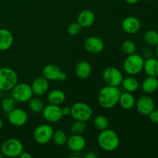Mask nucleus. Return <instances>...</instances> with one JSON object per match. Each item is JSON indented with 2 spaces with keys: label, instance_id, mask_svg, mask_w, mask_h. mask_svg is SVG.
<instances>
[{
  "label": "nucleus",
  "instance_id": "1",
  "mask_svg": "<svg viewBox=\"0 0 158 158\" xmlns=\"http://www.w3.org/2000/svg\"><path fill=\"white\" fill-rule=\"evenodd\" d=\"M121 91L117 86H108L102 88L98 94V102L102 107L110 109L118 103Z\"/></svg>",
  "mask_w": 158,
  "mask_h": 158
},
{
  "label": "nucleus",
  "instance_id": "2",
  "mask_svg": "<svg viewBox=\"0 0 158 158\" xmlns=\"http://www.w3.org/2000/svg\"><path fill=\"white\" fill-rule=\"evenodd\" d=\"M97 142L103 151H114L118 148L120 139L115 131L107 128L101 131L97 137Z\"/></svg>",
  "mask_w": 158,
  "mask_h": 158
},
{
  "label": "nucleus",
  "instance_id": "3",
  "mask_svg": "<svg viewBox=\"0 0 158 158\" xmlns=\"http://www.w3.org/2000/svg\"><path fill=\"white\" fill-rule=\"evenodd\" d=\"M144 60L140 55L135 53L127 55L123 62V70L131 76L139 74L143 67Z\"/></svg>",
  "mask_w": 158,
  "mask_h": 158
},
{
  "label": "nucleus",
  "instance_id": "4",
  "mask_svg": "<svg viewBox=\"0 0 158 158\" xmlns=\"http://www.w3.org/2000/svg\"><path fill=\"white\" fill-rule=\"evenodd\" d=\"M18 83V76L12 69L9 67L0 68V90H11Z\"/></svg>",
  "mask_w": 158,
  "mask_h": 158
},
{
  "label": "nucleus",
  "instance_id": "5",
  "mask_svg": "<svg viewBox=\"0 0 158 158\" xmlns=\"http://www.w3.org/2000/svg\"><path fill=\"white\" fill-rule=\"evenodd\" d=\"M23 151V145L17 138H9L1 146V153L8 157H16Z\"/></svg>",
  "mask_w": 158,
  "mask_h": 158
},
{
  "label": "nucleus",
  "instance_id": "6",
  "mask_svg": "<svg viewBox=\"0 0 158 158\" xmlns=\"http://www.w3.org/2000/svg\"><path fill=\"white\" fill-rule=\"evenodd\" d=\"M12 97L18 103L28 102L33 95L32 87L29 84L26 83H17L11 89Z\"/></svg>",
  "mask_w": 158,
  "mask_h": 158
},
{
  "label": "nucleus",
  "instance_id": "7",
  "mask_svg": "<svg viewBox=\"0 0 158 158\" xmlns=\"http://www.w3.org/2000/svg\"><path fill=\"white\" fill-rule=\"evenodd\" d=\"M71 114L73 118L76 120L86 122L90 119L93 114V110L89 105L83 102L75 103L70 107Z\"/></svg>",
  "mask_w": 158,
  "mask_h": 158
},
{
  "label": "nucleus",
  "instance_id": "8",
  "mask_svg": "<svg viewBox=\"0 0 158 158\" xmlns=\"http://www.w3.org/2000/svg\"><path fill=\"white\" fill-rule=\"evenodd\" d=\"M53 129L49 124H41L37 127L33 133L34 140L40 144H46L52 138Z\"/></svg>",
  "mask_w": 158,
  "mask_h": 158
},
{
  "label": "nucleus",
  "instance_id": "9",
  "mask_svg": "<svg viewBox=\"0 0 158 158\" xmlns=\"http://www.w3.org/2000/svg\"><path fill=\"white\" fill-rule=\"evenodd\" d=\"M103 78L105 83L108 86H118L121 84L123 77L122 73L117 68L110 66L103 72Z\"/></svg>",
  "mask_w": 158,
  "mask_h": 158
},
{
  "label": "nucleus",
  "instance_id": "10",
  "mask_svg": "<svg viewBox=\"0 0 158 158\" xmlns=\"http://www.w3.org/2000/svg\"><path fill=\"white\" fill-rule=\"evenodd\" d=\"M8 120L15 127H22L28 121V114L24 110L16 108L8 113Z\"/></svg>",
  "mask_w": 158,
  "mask_h": 158
},
{
  "label": "nucleus",
  "instance_id": "11",
  "mask_svg": "<svg viewBox=\"0 0 158 158\" xmlns=\"http://www.w3.org/2000/svg\"><path fill=\"white\" fill-rule=\"evenodd\" d=\"M42 113L45 120L49 123H56L60 121L63 117L62 108H60L59 105L49 103L47 106H44Z\"/></svg>",
  "mask_w": 158,
  "mask_h": 158
},
{
  "label": "nucleus",
  "instance_id": "12",
  "mask_svg": "<svg viewBox=\"0 0 158 158\" xmlns=\"http://www.w3.org/2000/svg\"><path fill=\"white\" fill-rule=\"evenodd\" d=\"M135 105L139 114L143 116L149 115L155 109L154 100L151 97L146 95L139 97Z\"/></svg>",
  "mask_w": 158,
  "mask_h": 158
},
{
  "label": "nucleus",
  "instance_id": "13",
  "mask_svg": "<svg viewBox=\"0 0 158 158\" xmlns=\"http://www.w3.org/2000/svg\"><path fill=\"white\" fill-rule=\"evenodd\" d=\"M84 48L89 53H100L104 49V43L99 37L90 36L85 40Z\"/></svg>",
  "mask_w": 158,
  "mask_h": 158
},
{
  "label": "nucleus",
  "instance_id": "14",
  "mask_svg": "<svg viewBox=\"0 0 158 158\" xmlns=\"http://www.w3.org/2000/svg\"><path fill=\"white\" fill-rule=\"evenodd\" d=\"M141 27L140 21L135 16H128L122 22V29L128 34H135Z\"/></svg>",
  "mask_w": 158,
  "mask_h": 158
},
{
  "label": "nucleus",
  "instance_id": "15",
  "mask_svg": "<svg viewBox=\"0 0 158 158\" xmlns=\"http://www.w3.org/2000/svg\"><path fill=\"white\" fill-rule=\"evenodd\" d=\"M68 148L74 152H79L83 151L86 146V140L82 135L73 134L68 138L66 142Z\"/></svg>",
  "mask_w": 158,
  "mask_h": 158
},
{
  "label": "nucleus",
  "instance_id": "16",
  "mask_svg": "<svg viewBox=\"0 0 158 158\" xmlns=\"http://www.w3.org/2000/svg\"><path fill=\"white\" fill-rule=\"evenodd\" d=\"M31 87L33 94L42 96L46 94L49 89V80H46L44 77H37L33 80Z\"/></svg>",
  "mask_w": 158,
  "mask_h": 158
},
{
  "label": "nucleus",
  "instance_id": "17",
  "mask_svg": "<svg viewBox=\"0 0 158 158\" xmlns=\"http://www.w3.org/2000/svg\"><path fill=\"white\" fill-rule=\"evenodd\" d=\"M95 22V15L90 9H83L79 13L77 23L82 28H88L92 26Z\"/></svg>",
  "mask_w": 158,
  "mask_h": 158
},
{
  "label": "nucleus",
  "instance_id": "18",
  "mask_svg": "<svg viewBox=\"0 0 158 158\" xmlns=\"http://www.w3.org/2000/svg\"><path fill=\"white\" fill-rule=\"evenodd\" d=\"M13 43V35L6 29H0V51L10 49Z\"/></svg>",
  "mask_w": 158,
  "mask_h": 158
},
{
  "label": "nucleus",
  "instance_id": "19",
  "mask_svg": "<svg viewBox=\"0 0 158 158\" xmlns=\"http://www.w3.org/2000/svg\"><path fill=\"white\" fill-rule=\"evenodd\" d=\"M61 69L54 64H48L43 67V75L49 81H56L59 80Z\"/></svg>",
  "mask_w": 158,
  "mask_h": 158
},
{
  "label": "nucleus",
  "instance_id": "20",
  "mask_svg": "<svg viewBox=\"0 0 158 158\" xmlns=\"http://www.w3.org/2000/svg\"><path fill=\"white\" fill-rule=\"evenodd\" d=\"M143 69L146 74L150 77H158V60L157 58L151 57L146 59L143 63Z\"/></svg>",
  "mask_w": 158,
  "mask_h": 158
},
{
  "label": "nucleus",
  "instance_id": "21",
  "mask_svg": "<svg viewBox=\"0 0 158 158\" xmlns=\"http://www.w3.org/2000/svg\"><path fill=\"white\" fill-rule=\"evenodd\" d=\"M91 72H92V68L88 62L81 61L77 63L76 66V75L80 80H86L89 78Z\"/></svg>",
  "mask_w": 158,
  "mask_h": 158
},
{
  "label": "nucleus",
  "instance_id": "22",
  "mask_svg": "<svg viewBox=\"0 0 158 158\" xmlns=\"http://www.w3.org/2000/svg\"><path fill=\"white\" fill-rule=\"evenodd\" d=\"M118 103L123 109L131 110L135 106L136 100L132 93L125 91L124 93H121L120 94Z\"/></svg>",
  "mask_w": 158,
  "mask_h": 158
},
{
  "label": "nucleus",
  "instance_id": "23",
  "mask_svg": "<svg viewBox=\"0 0 158 158\" xmlns=\"http://www.w3.org/2000/svg\"><path fill=\"white\" fill-rule=\"evenodd\" d=\"M141 89L143 92L148 94L156 92L158 89L157 77H150V76L146 77L141 83Z\"/></svg>",
  "mask_w": 158,
  "mask_h": 158
},
{
  "label": "nucleus",
  "instance_id": "24",
  "mask_svg": "<svg viewBox=\"0 0 158 158\" xmlns=\"http://www.w3.org/2000/svg\"><path fill=\"white\" fill-rule=\"evenodd\" d=\"M47 100L50 104L60 106L66 100V95H65L64 92L60 90V89H52L48 94Z\"/></svg>",
  "mask_w": 158,
  "mask_h": 158
},
{
  "label": "nucleus",
  "instance_id": "25",
  "mask_svg": "<svg viewBox=\"0 0 158 158\" xmlns=\"http://www.w3.org/2000/svg\"><path fill=\"white\" fill-rule=\"evenodd\" d=\"M121 85L125 91L130 93L135 92L139 88L138 80L132 77H128L127 78H123V80H122Z\"/></svg>",
  "mask_w": 158,
  "mask_h": 158
},
{
  "label": "nucleus",
  "instance_id": "26",
  "mask_svg": "<svg viewBox=\"0 0 158 158\" xmlns=\"http://www.w3.org/2000/svg\"><path fill=\"white\" fill-rule=\"evenodd\" d=\"M143 39L147 44L149 46H156L158 44V32L153 29L147 31L144 34Z\"/></svg>",
  "mask_w": 158,
  "mask_h": 158
},
{
  "label": "nucleus",
  "instance_id": "27",
  "mask_svg": "<svg viewBox=\"0 0 158 158\" xmlns=\"http://www.w3.org/2000/svg\"><path fill=\"white\" fill-rule=\"evenodd\" d=\"M94 125L97 130L103 131L109 127V120L105 116L98 115L94 118Z\"/></svg>",
  "mask_w": 158,
  "mask_h": 158
},
{
  "label": "nucleus",
  "instance_id": "28",
  "mask_svg": "<svg viewBox=\"0 0 158 158\" xmlns=\"http://www.w3.org/2000/svg\"><path fill=\"white\" fill-rule=\"evenodd\" d=\"M52 140L58 146H64L65 144H66L68 137L66 133L63 132V131H56L53 132Z\"/></svg>",
  "mask_w": 158,
  "mask_h": 158
},
{
  "label": "nucleus",
  "instance_id": "29",
  "mask_svg": "<svg viewBox=\"0 0 158 158\" xmlns=\"http://www.w3.org/2000/svg\"><path fill=\"white\" fill-rule=\"evenodd\" d=\"M28 102H29V107L30 110L35 114L41 113L44 108L43 101L38 98H32V97Z\"/></svg>",
  "mask_w": 158,
  "mask_h": 158
},
{
  "label": "nucleus",
  "instance_id": "30",
  "mask_svg": "<svg viewBox=\"0 0 158 158\" xmlns=\"http://www.w3.org/2000/svg\"><path fill=\"white\" fill-rule=\"evenodd\" d=\"M16 103L17 102L15 101L12 97H6V98L3 99V100H2V110L4 111V112H6L8 114V113L10 112L11 110L15 109V106H16Z\"/></svg>",
  "mask_w": 158,
  "mask_h": 158
},
{
  "label": "nucleus",
  "instance_id": "31",
  "mask_svg": "<svg viewBox=\"0 0 158 158\" xmlns=\"http://www.w3.org/2000/svg\"><path fill=\"white\" fill-rule=\"evenodd\" d=\"M86 123L83 121L76 120L70 127V131L73 134H79L82 135L86 131Z\"/></svg>",
  "mask_w": 158,
  "mask_h": 158
},
{
  "label": "nucleus",
  "instance_id": "32",
  "mask_svg": "<svg viewBox=\"0 0 158 158\" xmlns=\"http://www.w3.org/2000/svg\"><path fill=\"white\" fill-rule=\"evenodd\" d=\"M121 49L123 52L127 55H131V54L135 53L137 51V46L135 43L131 40H125L121 45Z\"/></svg>",
  "mask_w": 158,
  "mask_h": 158
},
{
  "label": "nucleus",
  "instance_id": "33",
  "mask_svg": "<svg viewBox=\"0 0 158 158\" xmlns=\"http://www.w3.org/2000/svg\"><path fill=\"white\" fill-rule=\"evenodd\" d=\"M82 30V26L79 24L77 22H74V23H70L68 26L67 32L72 36H76V35H79Z\"/></svg>",
  "mask_w": 158,
  "mask_h": 158
},
{
  "label": "nucleus",
  "instance_id": "34",
  "mask_svg": "<svg viewBox=\"0 0 158 158\" xmlns=\"http://www.w3.org/2000/svg\"><path fill=\"white\" fill-rule=\"evenodd\" d=\"M153 55H154V52H153L152 49L151 48H145L143 51H142V56L143 59H148L151 58V57H153Z\"/></svg>",
  "mask_w": 158,
  "mask_h": 158
},
{
  "label": "nucleus",
  "instance_id": "35",
  "mask_svg": "<svg viewBox=\"0 0 158 158\" xmlns=\"http://www.w3.org/2000/svg\"><path fill=\"white\" fill-rule=\"evenodd\" d=\"M148 116L152 123H158V110L154 109Z\"/></svg>",
  "mask_w": 158,
  "mask_h": 158
},
{
  "label": "nucleus",
  "instance_id": "36",
  "mask_svg": "<svg viewBox=\"0 0 158 158\" xmlns=\"http://www.w3.org/2000/svg\"><path fill=\"white\" fill-rule=\"evenodd\" d=\"M62 114H63V117H67V116L70 115L71 114L70 107L66 106V107L64 108H62Z\"/></svg>",
  "mask_w": 158,
  "mask_h": 158
},
{
  "label": "nucleus",
  "instance_id": "37",
  "mask_svg": "<svg viewBox=\"0 0 158 158\" xmlns=\"http://www.w3.org/2000/svg\"><path fill=\"white\" fill-rule=\"evenodd\" d=\"M19 157L20 158H32V155H31L29 153L25 152L24 151L20 154V155L19 156Z\"/></svg>",
  "mask_w": 158,
  "mask_h": 158
},
{
  "label": "nucleus",
  "instance_id": "38",
  "mask_svg": "<svg viewBox=\"0 0 158 158\" xmlns=\"http://www.w3.org/2000/svg\"><path fill=\"white\" fill-rule=\"evenodd\" d=\"M66 77H67L66 74L64 72H63V71H62L61 73H60V77H59L58 80H59V81H61V82L65 81V80H66Z\"/></svg>",
  "mask_w": 158,
  "mask_h": 158
},
{
  "label": "nucleus",
  "instance_id": "39",
  "mask_svg": "<svg viewBox=\"0 0 158 158\" xmlns=\"http://www.w3.org/2000/svg\"><path fill=\"white\" fill-rule=\"evenodd\" d=\"M86 158H96L97 157V154H95L94 153H89V154H86L85 156Z\"/></svg>",
  "mask_w": 158,
  "mask_h": 158
},
{
  "label": "nucleus",
  "instance_id": "40",
  "mask_svg": "<svg viewBox=\"0 0 158 158\" xmlns=\"http://www.w3.org/2000/svg\"><path fill=\"white\" fill-rule=\"evenodd\" d=\"M125 1H126V2L128 3V4L134 5V4H136V3L138 2L140 0H125Z\"/></svg>",
  "mask_w": 158,
  "mask_h": 158
},
{
  "label": "nucleus",
  "instance_id": "41",
  "mask_svg": "<svg viewBox=\"0 0 158 158\" xmlns=\"http://www.w3.org/2000/svg\"><path fill=\"white\" fill-rule=\"evenodd\" d=\"M156 56H157V59L158 60V44L156 46Z\"/></svg>",
  "mask_w": 158,
  "mask_h": 158
},
{
  "label": "nucleus",
  "instance_id": "42",
  "mask_svg": "<svg viewBox=\"0 0 158 158\" xmlns=\"http://www.w3.org/2000/svg\"><path fill=\"white\" fill-rule=\"evenodd\" d=\"M2 125H3V123H2V120L1 117H0V130H1V128L2 127Z\"/></svg>",
  "mask_w": 158,
  "mask_h": 158
},
{
  "label": "nucleus",
  "instance_id": "43",
  "mask_svg": "<svg viewBox=\"0 0 158 158\" xmlns=\"http://www.w3.org/2000/svg\"><path fill=\"white\" fill-rule=\"evenodd\" d=\"M2 157H4V156L2 155V153H0V158H2Z\"/></svg>",
  "mask_w": 158,
  "mask_h": 158
},
{
  "label": "nucleus",
  "instance_id": "44",
  "mask_svg": "<svg viewBox=\"0 0 158 158\" xmlns=\"http://www.w3.org/2000/svg\"><path fill=\"white\" fill-rule=\"evenodd\" d=\"M2 98V90H0V100Z\"/></svg>",
  "mask_w": 158,
  "mask_h": 158
},
{
  "label": "nucleus",
  "instance_id": "45",
  "mask_svg": "<svg viewBox=\"0 0 158 158\" xmlns=\"http://www.w3.org/2000/svg\"><path fill=\"white\" fill-rule=\"evenodd\" d=\"M147 1H149V2H153V1H155V0H147Z\"/></svg>",
  "mask_w": 158,
  "mask_h": 158
}]
</instances>
